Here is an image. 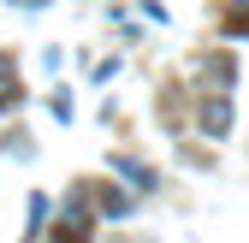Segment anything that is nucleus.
<instances>
[{
	"label": "nucleus",
	"mask_w": 249,
	"mask_h": 243,
	"mask_svg": "<svg viewBox=\"0 0 249 243\" xmlns=\"http://www.w3.org/2000/svg\"><path fill=\"white\" fill-rule=\"evenodd\" d=\"M101 208H107L113 220H124V214H131V196H119V190H107V196H101Z\"/></svg>",
	"instance_id": "obj_5"
},
{
	"label": "nucleus",
	"mask_w": 249,
	"mask_h": 243,
	"mask_svg": "<svg viewBox=\"0 0 249 243\" xmlns=\"http://www.w3.org/2000/svg\"><path fill=\"white\" fill-rule=\"evenodd\" d=\"M12 101H18V77H12V71H6V66H0V113H6V107H12Z\"/></svg>",
	"instance_id": "obj_4"
},
{
	"label": "nucleus",
	"mask_w": 249,
	"mask_h": 243,
	"mask_svg": "<svg viewBox=\"0 0 249 243\" xmlns=\"http://www.w3.org/2000/svg\"><path fill=\"white\" fill-rule=\"evenodd\" d=\"M202 131H208V137H226V131H231V101H226V95L202 107Z\"/></svg>",
	"instance_id": "obj_1"
},
{
	"label": "nucleus",
	"mask_w": 249,
	"mask_h": 243,
	"mask_svg": "<svg viewBox=\"0 0 249 243\" xmlns=\"http://www.w3.org/2000/svg\"><path fill=\"white\" fill-rule=\"evenodd\" d=\"M226 30H231V36H249V0H231V12H226Z\"/></svg>",
	"instance_id": "obj_3"
},
{
	"label": "nucleus",
	"mask_w": 249,
	"mask_h": 243,
	"mask_svg": "<svg viewBox=\"0 0 249 243\" xmlns=\"http://www.w3.org/2000/svg\"><path fill=\"white\" fill-rule=\"evenodd\" d=\"M231 77H237L231 59H208V66H202V83H208V89H220V95L231 89Z\"/></svg>",
	"instance_id": "obj_2"
}]
</instances>
